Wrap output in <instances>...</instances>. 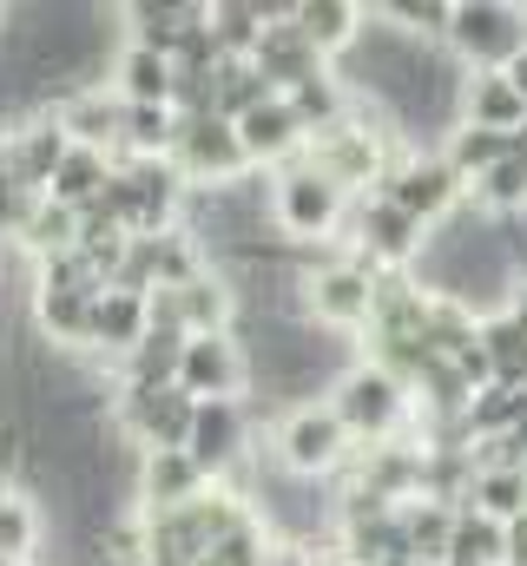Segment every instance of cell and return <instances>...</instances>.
Listing matches in <instances>:
<instances>
[{
    "instance_id": "d6986e66",
    "label": "cell",
    "mask_w": 527,
    "mask_h": 566,
    "mask_svg": "<svg viewBox=\"0 0 527 566\" xmlns=\"http://www.w3.org/2000/svg\"><path fill=\"white\" fill-rule=\"evenodd\" d=\"M363 7L356 0H290V27L323 53V60H343L350 46H356V33H363Z\"/></svg>"
},
{
    "instance_id": "60d3db41",
    "label": "cell",
    "mask_w": 527,
    "mask_h": 566,
    "mask_svg": "<svg viewBox=\"0 0 527 566\" xmlns=\"http://www.w3.org/2000/svg\"><path fill=\"white\" fill-rule=\"evenodd\" d=\"M508 86L527 99V53H515V60H508Z\"/></svg>"
},
{
    "instance_id": "5bb4252c",
    "label": "cell",
    "mask_w": 527,
    "mask_h": 566,
    "mask_svg": "<svg viewBox=\"0 0 527 566\" xmlns=\"http://www.w3.org/2000/svg\"><path fill=\"white\" fill-rule=\"evenodd\" d=\"M231 126H238V145H245V165H251V171H264V178H270V171H283V165H290V158H303V126H297V113H290V106H283V93H277V99H264V106H251V113H245V119H231Z\"/></svg>"
},
{
    "instance_id": "6da1fadb",
    "label": "cell",
    "mask_w": 527,
    "mask_h": 566,
    "mask_svg": "<svg viewBox=\"0 0 527 566\" xmlns=\"http://www.w3.org/2000/svg\"><path fill=\"white\" fill-rule=\"evenodd\" d=\"M185 178L172 171V158H120L113 165V185H106V218L126 231V238H165L178 231L185 218Z\"/></svg>"
},
{
    "instance_id": "ba28073f",
    "label": "cell",
    "mask_w": 527,
    "mask_h": 566,
    "mask_svg": "<svg viewBox=\"0 0 527 566\" xmlns=\"http://www.w3.org/2000/svg\"><path fill=\"white\" fill-rule=\"evenodd\" d=\"M172 171L185 178V191H225L238 185L251 165H245V145H238V126L218 119V113H198V119H178L172 133Z\"/></svg>"
},
{
    "instance_id": "4dcf8cb0",
    "label": "cell",
    "mask_w": 527,
    "mask_h": 566,
    "mask_svg": "<svg viewBox=\"0 0 527 566\" xmlns=\"http://www.w3.org/2000/svg\"><path fill=\"white\" fill-rule=\"evenodd\" d=\"M502 554H508L502 521H488L475 507H455V534H448V560L442 566H502Z\"/></svg>"
},
{
    "instance_id": "b9f144b4",
    "label": "cell",
    "mask_w": 527,
    "mask_h": 566,
    "mask_svg": "<svg viewBox=\"0 0 527 566\" xmlns=\"http://www.w3.org/2000/svg\"><path fill=\"white\" fill-rule=\"evenodd\" d=\"M303 566H356V560H343V554H317V560H303Z\"/></svg>"
},
{
    "instance_id": "44dd1931",
    "label": "cell",
    "mask_w": 527,
    "mask_h": 566,
    "mask_svg": "<svg viewBox=\"0 0 527 566\" xmlns=\"http://www.w3.org/2000/svg\"><path fill=\"white\" fill-rule=\"evenodd\" d=\"M462 126L521 133L527 126V99L508 86V73H468V86H462Z\"/></svg>"
},
{
    "instance_id": "ee69618b",
    "label": "cell",
    "mask_w": 527,
    "mask_h": 566,
    "mask_svg": "<svg viewBox=\"0 0 527 566\" xmlns=\"http://www.w3.org/2000/svg\"><path fill=\"white\" fill-rule=\"evenodd\" d=\"M0 27H7V7H0Z\"/></svg>"
},
{
    "instance_id": "f6af8a7d",
    "label": "cell",
    "mask_w": 527,
    "mask_h": 566,
    "mask_svg": "<svg viewBox=\"0 0 527 566\" xmlns=\"http://www.w3.org/2000/svg\"><path fill=\"white\" fill-rule=\"evenodd\" d=\"M0 566H20V560H0Z\"/></svg>"
},
{
    "instance_id": "9a60e30c",
    "label": "cell",
    "mask_w": 527,
    "mask_h": 566,
    "mask_svg": "<svg viewBox=\"0 0 527 566\" xmlns=\"http://www.w3.org/2000/svg\"><path fill=\"white\" fill-rule=\"evenodd\" d=\"M211 481L198 474V461L185 448H152L138 454V474H132V494H138V514H172L185 501H198Z\"/></svg>"
},
{
    "instance_id": "4fadbf2b",
    "label": "cell",
    "mask_w": 527,
    "mask_h": 566,
    "mask_svg": "<svg viewBox=\"0 0 527 566\" xmlns=\"http://www.w3.org/2000/svg\"><path fill=\"white\" fill-rule=\"evenodd\" d=\"M66 126L53 119V113H40V119H27V126H13V133H0V151H7V178H13V191L20 198H46V185H53V171H60V158H66Z\"/></svg>"
},
{
    "instance_id": "5b68a950",
    "label": "cell",
    "mask_w": 527,
    "mask_h": 566,
    "mask_svg": "<svg viewBox=\"0 0 527 566\" xmlns=\"http://www.w3.org/2000/svg\"><path fill=\"white\" fill-rule=\"evenodd\" d=\"M350 454H356V441L337 422L330 402H297V409H283V422L270 428V461L303 474V481H337L350 468Z\"/></svg>"
},
{
    "instance_id": "f546056e",
    "label": "cell",
    "mask_w": 527,
    "mask_h": 566,
    "mask_svg": "<svg viewBox=\"0 0 527 566\" xmlns=\"http://www.w3.org/2000/svg\"><path fill=\"white\" fill-rule=\"evenodd\" d=\"M468 441H502L527 422V389H508V382H488L482 396H468Z\"/></svg>"
},
{
    "instance_id": "e575fe53",
    "label": "cell",
    "mask_w": 527,
    "mask_h": 566,
    "mask_svg": "<svg viewBox=\"0 0 527 566\" xmlns=\"http://www.w3.org/2000/svg\"><path fill=\"white\" fill-rule=\"evenodd\" d=\"M376 20H390L395 33H409V40H422V46H448L455 0H383Z\"/></svg>"
},
{
    "instance_id": "ac0fdd59",
    "label": "cell",
    "mask_w": 527,
    "mask_h": 566,
    "mask_svg": "<svg viewBox=\"0 0 527 566\" xmlns=\"http://www.w3.org/2000/svg\"><path fill=\"white\" fill-rule=\"evenodd\" d=\"M152 329V310H145V296H132V290H100V303H93V343H86V356H106V363H126L132 349H138V336Z\"/></svg>"
},
{
    "instance_id": "484cf974",
    "label": "cell",
    "mask_w": 527,
    "mask_h": 566,
    "mask_svg": "<svg viewBox=\"0 0 527 566\" xmlns=\"http://www.w3.org/2000/svg\"><path fill=\"white\" fill-rule=\"evenodd\" d=\"M508 151H515V133H488V126H455V133L442 139L448 171H455L468 191H475V185H482V178H488V171H495Z\"/></svg>"
},
{
    "instance_id": "9c48e42d",
    "label": "cell",
    "mask_w": 527,
    "mask_h": 566,
    "mask_svg": "<svg viewBox=\"0 0 527 566\" xmlns=\"http://www.w3.org/2000/svg\"><path fill=\"white\" fill-rule=\"evenodd\" d=\"M343 231H350L343 251L363 258L370 271H415V258H422V244H428V231H422L409 211H395L390 198H350Z\"/></svg>"
},
{
    "instance_id": "7c38bea8",
    "label": "cell",
    "mask_w": 527,
    "mask_h": 566,
    "mask_svg": "<svg viewBox=\"0 0 527 566\" xmlns=\"http://www.w3.org/2000/svg\"><path fill=\"white\" fill-rule=\"evenodd\" d=\"M245 382H251V363H245L238 329H225V336H192V343H185V356H178V389H185L192 402H238Z\"/></svg>"
},
{
    "instance_id": "603a6c76",
    "label": "cell",
    "mask_w": 527,
    "mask_h": 566,
    "mask_svg": "<svg viewBox=\"0 0 527 566\" xmlns=\"http://www.w3.org/2000/svg\"><path fill=\"white\" fill-rule=\"evenodd\" d=\"M7 244H20V251H27V264L66 258V251L80 244V211H66V205H53V198H33V205H27V218H20V231H13Z\"/></svg>"
},
{
    "instance_id": "52a82bcc",
    "label": "cell",
    "mask_w": 527,
    "mask_h": 566,
    "mask_svg": "<svg viewBox=\"0 0 527 566\" xmlns=\"http://www.w3.org/2000/svg\"><path fill=\"white\" fill-rule=\"evenodd\" d=\"M370 198H390L395 211H409L422 231H435V224H448V218L468 205V185L448 171V158H442V151H422V145H415V151H402L390 171L376 178V191H370Z\"/></svg>"
},
{
    "instance_id": "74e56055",
    "label": "cell",
    "mask_w": 527,
    "mask_h": 566,
    "mask_svg": "<svg viewBox=\"0 0 527 566\" xmlns=\"http://www.w3.org/2000/svg\"><path fill=\"white\" fill-rule=\"evenodd\" d=\"M27 205H33V198H20V191H13V178H7V151H0V244H7L13 231H20Z\"/></svg>"
},
{
    "instance_id": "cb8c5ba5",
    "label": "cell",
    "mask_w": 527,
    "mask_h": 566,
    "mask_svg": "<svg viewBox=\"0 0 527 566\" xmlns=\"http://www.w3.org/2000/svg\"><path fill=\"white\" fill-rule=\"evenodd\" d=\"M283 13V0H211V40L225 60H251L264 27Z\"/></svg>"
},
{
    "instance_id": "3957f363",
    "label": "cell",
    "mask_w": 527,
    "mask_h": 566,
    "mask_svg": "<svg viewBox=\"0 0 527 566\" xmlns=\"http://www.w3.org/2000/svg\"><path fill=\"white\" fill-rule=\"evenodd\" d=\"M343 218H350V191H337V185H330L323 171H310L303 158H290L283 171H270V224H277L297 251L337 238Z\"/></svg>"
},
{
    "instance_id": "f35d334b",
    "label": "cell",
    "mask_w": 527,
    "mask_h": 566,
    "mask_svg": "<svg viewBox=\"0 0 527 566\" xmlns=\"http://www.w3.org/2000/svg\"><path fill=\"white\" fill-rule=\"evenodd\" d=\"M502 534H508V554H502V566H527V514H515Z\"/></svg>"
},
{
    "instance_id": "ab89813d",
    "label": "cell",
    "mask_w": 527,
    "mask_h": 566,
    "mask_svg": "<svg viewBox=\"0 0 527 566\" xmlns=\"http://www.w3.org/2000/svg\"><path fill=\"white\" fill-rule=\"evenodd\" d=\"M502 310H508V316H515V323L527 329V271H521L515 283H508V303H502Z\"/></svg>"
},
{
    "instance_id": "ffe728a7",
    "label": "cell",
    "mask_w": 527,
    "mask_h": 566,
    "mask_svg": "<svg viewBox=\"0 0 527 566\" xmlns=\"http://www.w3.org/2000/svg\"><path fill=\"white\" fill-rule=\"evenodd\" d=\"M113 151H93V145H66V158H60V171H53V185H46V198L53 205H66V211H93L100 198H106V185H113Z\"/></svg>"
},
{
    "instance_id": "d6a6232c",
    "label": "cell",
    "mask_w": 527,
    "mask_h": 566,
    "mask_svg": "<svg viewBox=\"0 0 527 566\" xmlns=\"http://www.w3.org/2000/svg\"><path fill=\"white\" fill-rule=\"evenodd\" d=\"M402 534H409V560H448V534H455V507L442 501H402Z\"/></svg>"
},
{
    "instance_id": "2e32d148",
    "label": "cell",
    "mask_w": 527,
    "mask_h": 566,
    "mask_svg": "<svg viewBox=\"0 0 527 566\" xmlns=\"http://www.w3.org/2000/svg\"><path fill=\"white\" fill-rule=\"evenodd\" d=\"M251 66L264 73V86H270V93H297L303 80L330 73V60H323V53H317V46L297 33V27H290V7H283V13L264 27V40H258V53H251Z\"/></svg>"
},
{
    "instance_id": "8d00e7d4",
    "label": "cell",
    "mask_w": 527,
    "mask_h": 566,
    "mask_svg": "<svg viewBox=\"0 0 527 566\" xmlns=\"http://www.w3.org/2000/svg\"><path fill=\"white\" fill-rule=\"evenodd\" d=\"M40 547V507L27 501V494H13V488H0V560H20Z\"/></svg>"
},
{
    "instance_id": "d590c367",
    "label": "cell",
    "mask_w": 527,
    "mask_h": 566,
    "mask_svg": "<svg viewBox=\"0 0 527 566\" xmlns=\"http://www.w3.org/2000/svg\"><path fill=\"white\" fill-rule=\"evenodd\" d=\"M264 99H277V93L264 86V73L251 60H225V66L211 73V113H218V119H245Z\"/></svg>"
},
{
    "instance_id": "7a4b0ae2",
    "label": "cell",
    "mask_w": 527,
    "mask_h": 566,
    "mask_svg": "<svg viewBox=\"0 0 527 566\" xmlns=\"http://www.w3.org/2000/svg\"><path fill=\"white\" fill-rule=\"evenodd\" d=\"M330 409H337V422L350 428V441H356V448L402 441V428L415 422V396L395 382L390 369H376V363L343 369V376H337V389H330Z\"/></svg>"
},
{
    "instance_id": "f1b7e54d",
    "label": "cell",
    "mask_w": 527,
    "mask_h": 566,
    "mask_svg": "<svg viewBox=\"0 0 527 566\" xmlns=\"http://www.w3.org/2000/svg\"><path fill=\"white\" fill-rule=\"evenodd\" d=\"M468 198H475L488 218H521V211H527V139H521V133H515V151H508V158H502L475 191H468Z\"/></svg>"
},
{
    "instance_id": "30bf717a",
    "label": "cell",
    "mask_w": 527,
    "mask_h": 566,
    "mask_svg": "<svg viewBox=\"0 0 527 566\" xmlns=\"http://www.w3.org/2000/svg\"><path fill=\"white\" fill-rule=\"evenodd\" d=\"M192 416H198V402H192L178 382H172V389H120V402H113V428L126 434L138 454H152V448H185Z\"/></svg>"
},
{
    "instance_id": "8fae6325",
    "label": "cell",
    "mask_w": 527,
    "mask_h": 566,
    "mask_svg": "<svg viewBox=\"0 0 527 566\" xmlns=\"http://www.w3.org/2000/svg\"><path fill=\"white\" fill-rule=\"evenodd\" d=\"M185 454L198 461L205 481H231L251 461V409L245 402H198L192 434H185Z\"/></svg>"
},
{
    "instance_id": "e0dca14e",
    "label": "cell",
    "mask_w": 527,
    "mask_h": 566,
    "mask_svg": "<svg viewBox=\"0 0 527 566\" xmlns=\"http://www.w3.org/2000/svg\"><path fill=\"white\" fill-rule=\"evenodd\" d=\"M205 0H132L120 7V20H126V46H145V53H158V60H172L178 46H185V33H198L205 27Z\"/></svg>"
},
{
    "instance_id": "7402d4cb",
    "label": "cell",
    "mask_w": 527,
    "mask_h": 566,
    "mask_svg": "<svg viewBox=\"0 0 527 566\" xmlns=\"http://www.w3.org/2000/svg\"><path fill=\"white\" fill-rule=\"evenodd\" d=\"M185 343H192V336H185L178 323H152V329L138 336V349L120 363V369H126L120 389H172V382H178V356H185Z\"/></svg>"
},
{
    "instance_id": "836d02e7",
    "label": "cell",
    "mask_w": 527,
    "mask_h": 566,
    "mask_svg": "<svg viewBox=\"0 0 527 566\" xmlns=\"http://www.w3.org/2000/svg\"><path fill=\"white\" fill-rule=\"evenodd\" d=\"M468 507L508 527L515 514H527V468H475V488H468Z\"/></svg>"
},
{
    "instance_id": "d4e9b609",
    "label": "cell",
    "mask_w": 527,
    "mask_h": 566,
    "mask_svg": "<svg viewBox=\"0 0 527 566\" xmlns=\"http://www.w3.org/2000/svg\"><path fill=\"white\" fill-rule=\"evenodd\" d=\"M475 343H482V356H488L495 382L527 389V329L508 316V310H482V316H475Z\"/></svg>"
},
{
    "instance_id": "7bdbcfd3",
    "label": "cell",
    "mask_w": 527,
    "mask_h": 566,
    "mask_svg": "<svg viewBox=\"0 0 527 566\" xmlns=\"http://www.w3.org/2000/svg\"><path fill=\"white\" fill-rule=\"evenodd\" d=\"M395 566H435V560H395Z\"/></svg>"
},
{
    "instance_id": "277c9868",
    "label": "cell",
    "mask_w": 527,
    "mask_h": 566,
    "mask_svg": "<svg viewBox=\"0 0 527 566\" xmlns=\"http://www.w3.org/2000/svg\"><path fill=\"white\" fill-rule=\"evenodd\" d=\"M376 283H383V271H370V264L350 258V251L317 258V264L303 271V316H310L317 329H330V336H356V329H370V316H376Z\"/></svg>"
},
{
    "instance_id": "83f0119b",
    "label": "cell",
    "mask_w": 527,
    "mask_h": 566,
    "mask_svg": "<svg viewBox=\"0 0 527 566\" xmlns=\"http://www.w3.org/2000/svg\"><path fill=\"white\" fill-rule=\"evenodd\" d=\"M283 106L297 113L303 139H317V133H330L337 119H350V93H343V80H337V73H317V80H303L297 93H283Z\"/></svg>"
},
{
    "instance_id": "4316f807",
    "label": "cell",
    "mask_w": 527,
    "mask_h": 566,
    "mask_svg": "<svg viewBox=\"0 0 527 566\" xmlns=\"http://www.w3.org/2000/svg\"><path fill=\"white\" fill-rule=\"evenodd\" d=\"M113 93L126 106H172V60L145 53V46H120L113 60Z\"/></svg>"
},
{
    "instance_id": "1f68e13d",
    "label": "cell",
    "mask_w": 527,
    "mask_h": 566,
    "mask_svg": "<svg viewBox=\"0 0 527 566\" xmlns=\"http://www.w3.org/2000/svg\"><path fill=\"white\" fill-rule=\"evenodd\" d=\"M172 133H178V113L172 106H126L120 113V151L113 158H165L172 151Z\"/></svg>"
},
{
    "instance_id": "8992f818",
    "label": "cell",
    "mask_w": 527,
    "mask_h": 566,
    "mask_svg": "<svg viewBox=\"0 0 527 566\" xmlns=\"http://www.w3.org/2000/svg\"><path fill=\"white\" fill-rule=\"evenodd\" d=\"M448 53L462 73H508V60L527 53V7L515 0H455Z\"/></svg>"
}]
</instances>
